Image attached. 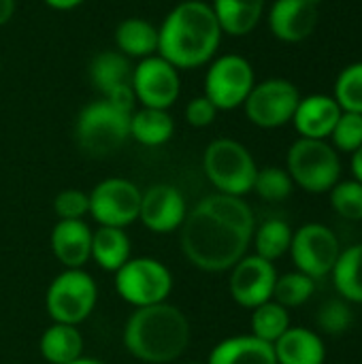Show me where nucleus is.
<instances>
[{
	"instance_id": "f257e3e1",
	"label": "nucleus",
	"mask_w": 362,
	"mask_h": 364,
	"mask_svg": "<svg viewBox=\"0 0 362 364\" xmlns=\"http://www.w3.org/2000/svg\"><path fill=\"white\" fill-rule=\"evenodd\" d=\"M254 230V213L241 196L211 194L186 215L181 252L196 269L222 273L245 256Z\"/></svg>"
},
{
	"instance_id": "f03ea898",
	"label": "nucleus",
	"mask_w": 362,
	"mask_h": 364,
	"mask_svg": "<svg viewBox=\"0 0 362 364\" xmlns=\"http://www.w3.org/2000/svg\"><path fill=\"white\" fill-rule=\"evenodd\" d=\"M222 28L209 2L183 0L158 26V55L177 70L209 64L222 43Z\"/></svg>"
},
{
	"instance_id": "7ed1b4c3",
	"label": "nucleus",
	"mask_w": 362,
	"mask_h": 364,
	"mask_svg": "<svg viewBox=\"0 0 362 364\" xmlns=\"http://www.w3.org/2000/svg\"><path fill=\"white\" fill-rule=\"evenodd\" d=\"M192 328L186 314L169 303L137 309L124 328L126 350L149 364L177 360L190 346Z\"/></svg>"
},
{
	"instance_id": "20e7f679",
	"label": "nucleus",
	"mask_w": 362,
	"mask_h": 364,
	"mask_svg": "<svg viewBox=\"0 0 362 364\" xmlns=\"http://www.w3.org/2000/svg\"><path fill=\"white\" fill-rule=\"evenodd\" d=\"M207 179L220 194L241 196L254 190L258 166L250 149L235 139H215L207 145L203 156Z\"/></svg>"
},
{
	"instance_id": "39448f33",
	"label": "nucleus",
	"mask_w": 362,
	"mask_h": 364,
	"mask_svg": "<svg viewBox=\"0 0 362 364\" xmlns=\"http://www.w3.org/2000/svg\"><path fill=\"white\" fill-rule=\"evenodd\" d=\"M286 171L294 186L312 194L331 192L341 177V160L329 141L299 139L288 149Z\"/></svg>"
},
{
	"instance_id": "423d86ee",
	"label": "nucleus",
	"mask_w": 362,
	"mask_h": 364,
	"mask_svg": "<svg viewBox=\"0 0 362 364\" xmlns=\"http://www.w3.org/2000/svg\"><path fill=\"white\" fill-rule=\"evenodd\" d=\"M130 115L132 113L119 111L105 98L85 105L75 128L79 147L94 158L117 151L130 139Z\"/></svg>"
},
{
	"instance_id": "0eeeda50",
	"label": "nucleus",
	"mask_w": 362,
	"mask_h": 364,
	"mask_svg": "<svg viewBox=\"0 0 362 364\" xmlns=\"http://www.w3.org/2000/svg\"><path fill=\"white\" fill-rule=\"evenodd\" d=\"M98 288L83 269H66L47 288L45 307L55 324L77 326L90 318L96 307Z\"/></svg>"
},
{
	"instance_id": "6e6552de",
	"label": "nucleus",
	"mask_w": 362,
	"mask_h": 364,
	"mask_svg": "<svg viewBox=\"0 0 362 364\" xmlns=\"http://www.w3.org/2000/svg\"><path fill=\"white\" fill-rule=\"evenodd\" d=\"M115 290L137 309L151 307L166 303L173 290V275L156 258H130L119 271H115Z\"/></svg>"
},
{
	"instance_id": "1a4fd4ad",
	"label": "nucleus",
	"mask_w": 362,
	"mask_h": 364,
	"mask_svg": "<svg viewBox=\"0 0 362 364\" xmlns=\"http://www.w3.org/2000/svg\"><path fill=\"white\" fill-rule=\"evenodd\" d=\"M256 75L247 58L239 53H224L209 62L205 75V96L215 105L218 111H233L243 107Z\"/></svg>"
},
{
	"instance_id": "9d476101",
	"label": "nucleus",
	"mask_w": 362,
	"mask_h": 364,
	"mask_svg": "<svg viewBox=\"0 0 362 364\" xmlns=\"http://www.w3.org/2000/svg\"><path fill=\"white\" fill-rule=\"evenodd\" d=\"M301 100L299 87L282 77H271L256 83L243 102L247 119L258 128H280L292 122L297 105Z\"/></svg>"
},
{
	"instance_id": "9b49d317",
	"label": "nucleus",
	"mask_w": 362,
	"mask_h": 364,
	"mask_svg": "<svg viewBox=\"0 0 362 364\" xmlns=\"http://www.w3.org/2000/svg\"><path fill=\"white\" fill-rule=\"evenodd\" d=\"M290 254L297 271L309 275L312 279H322L333 273L341 247L337 235L318 222H309L292 232Z\"/></svg>"
},
{
	"instance_id": "f8f14e48",
	"label": "nucleus",
	"mask_w": 362,
	"mask_h": 364,
	"mask_svg": "<svg viewBox=\"0 0 362 364\" xmlns=\"http://www.w3.org/2000/svg\"><path fill=\"white\" fill-rule=\"evenodd\" d=\"M130 85L134 90L137 102L147 109L169 111L181 92L179 70L158 53L139 60V64L132 68Z\"/></svg>"
},
{
	"instance_id": "ddd939ff",
	"label": "nucleus",
	"mask_w": 362,
	"mask_h": 364,
	"mask_svg": "<svg viewBox=\"0 0 362 364\" xmlns=\"http://www.w3.org/2000/svg\"><path fill=\"white\" fill-rule=\"evenodd\" d=\"M139 188L122 177H111L100 181L90 196V213L100 226L124 228L139 220L141 209Z\"/></svg>"
},
{
	"instance_id": "4468645a",
	"label": "nucleus",
	"mask_w": 362,
	"mask_h": 364,
	"mask_svg": "<svg viewBox=\"0 0 362 364\" xmlns=\"http://www.w3.org/2000/svg\"><path fill=\"white\" fill-rule=\"evenodd\" d=\"M277 282V271L273 262L260 256H243L230 275V296L237 305L245 309H256L258 305L273 301V290Z\"/></svg>"
},
{
	"instance_id": "2eb2a0df",
	"label": "nucleus",
	"mask_w": 362,
	"mask_h": 364,
	"mask_svg": "<svg viewBox=\"0 0 362 364\" xmlns=\"http://www.w3.org/2000/svg\"><path fill=\"white\" fill-rule=\"evenodd\" d=\"M188 215L186 198L181 192L169 183L151 186L141 194V209L139 220L143 226L156 235H169L177 228H181L183 220Z\"/></svg>"
},
{
	"instance_id": "dca6fc26",
	"label": "nucleus",
	"mask_w": 362,
	"mask_h": 364,
	"mask_svg": "<svg viewBox=\"0 0 362 364\" xmlns=\"http://www.w3.org/2000/svg\"><path fill=\"white\" fill-rule=\"evenodd\" d=\"M269 30L284 43L309 38L318 26V6L307 0H275L267 13Z\"/></svg>"
},
{
	"instance_id": "f3484780",
	"label": "nucleus",
	"mask_w": 362,
	"mask_h": 364,
	"mask_svg": "<svg viewBox=\"0 0 362 364\" xmlns=\"http://www.w3.org/2000/svg\"><path fill=\"white\" fill-rule=\"evenodd\" d=\"M341 113V107L329 94H312L305 98L301 96L297 111L292 115V124L303 139L326 141Z\"/></svg>"
},
{
	"instance_id": "a211bd4d",
	"label": "nucleus",
	"mask_w": 362,
	"mask_h": 364,
	"mask_svg": "<svg viewBox=\"0 0 362 364\" xmlns=\"http://www.w3.org/2000/svg\"><path fill=\"white\" fill-rule=\"evenodd\" d=\"M51 250L66 269H81L92 258V228L83 220H60L51 232Z\"/></svg>"
},
{
	"instance_id": "6ab92c4d",
	"label": "nucleus",
	"mask_w": 362,
	"mask_h": 364,
	"mask_svg": "<svg viewBox=\"0 0 362 364\" xmlns=\"http://www.w3.org/2000/svg\"><path fill=\"white\" fill-rule=\"evenodd\" d=\"M277 364H324L326 348L318 333L301 326H290L275 343Z\"/></svg>"
},
{
	"instance_id": "aec40b11",
	"label": "nucleus",
	"mask_w": 362,
	"mask_h": 364,
	"mask_svg": "<svg viewBox=\"0 0 362 364\" xmlns=\"http://www.w3.org/2000/svg\"><path fill=\"white\" fill-rule=\"evenodd\" d=\"M207 364H277V358L271 343L254 335H239L220 341Z\"/></svg>"
},
{
	"instance_id": "412c9836",
	"label": "nucleus",
	"mask_w": 362,
	"mask_h": 364,
	"mask_svg": "<svg viewBox=\"0 0 362 364\" xmlns=\"http://www.w3.org/2000/svg\"><path fill=\"white\" fill-rule=\"evenodd\" d=\"M267 0H211V9L224 34L245 36L256 30Z\"/></svg>"
},
{
	"instance_id": "4be33fe9",
	"label": "nucleus",
	"mask_w": 362,
	"mask_h": 364,
	"mask_svg": "<svg viewBox=\"0 0 362 364\" xmlns=\"http://www.w3.org/2000/svg\"><path fill=\"white\" fill-rule=\"evenodd\" d=\"M115 49L126 58H149L158 53V28L143 17H128L115 28Z\"/></svg>"
},
{
	"instance_id": "5701e85b",
	"label": "nucleus",
	"mask_w": 362,
	"mask_h": 364,
	"mask_svg": "<svg viewBox=\"0 0 362 364\" xmlns=\"http://www.w3.org/2000/svg\"><path fill=\"white\" fill-rule=\"evenodd\" d=\"M175 122L164 109H134L130 115V136L145 147H158L171 141Z\"/></svg>"
},
{
	"instance_id": "b1692460",
	"label": "nucleus",
	"mask_w": 362,
	"mask_h": 364,
	"mask_svg": "<svg viewBox=\"0 0 362 364\" xmlns=\"http://www.w3.org/2000/svg\"><path fill=\"white\" fill-rule=\"evenodd\" d=\"M92 260L105 271H119L130 260V239L124 228L100 226L92 232Z\"/></svg>"
},
{
	"instance_id": "393cba45",
	"label": "nucleus",
	"mask_w": 362,
	"mask_h": 364,
	"mask_svg": "<svg viewBox=\"0 0 362 364\" xmlns=\"http://www.w3.org/2000/svg\"><path fill=\"white\" fill-rule=\"evenodd\" d=\"M83 337L77 326L55 324L49 326L41 337V354L49 364H70L81 358Z\"/></svg>"
},
{
	"instance_id": "a878e982",
	"label": "nucleus",
	"mask_w": 362,
	"mask_h": 364,
	"mask_svg": "<svg viewBox=\"0 0 362 364\" xmlns=\"http://www.w3.org/2000/svg\"><path fill=\"white\" fill-rule=\"evenodd\" d=\"M132 68L134 66L130 64V58H126L117 49H109V51H100L92 60V64H90V79H92L94 87L105 96L113 87H117L122 83H130Z\"/></svg>"
},
{
	"instance_id": "bb28decb",
	"label": "nucleus",
	"mask_w": 362,
	"mask_h": 364,
	"mask_svg": "<svg viewBox=\"0 0 362 364\" xmlns=\"http://www.w3.org/2000/svg\"><path fill=\"white\" fill-rule=\"evenodd\" d=\"M331 275L344 301L362 305V243L339 254V260Z\"/></svg>"
},
{
	"instance_id": "cd10ccee",
	"label": "nucleus",
	"mask_w": 362,
	"mask_h": 364,
	"mask_svg": "<svg viewBox=\"0 0 362 364\" xmlns=\"http://www.w3.org/2000/svg\"><path fill=\"white\" fill-rule=\"evenodd\" d=\"M252 241L256 245V256L273 262V260L282 258L286 252H290L292 230H290L288 222H284L280 218H271L254 230Z\"/></svg>"
},
{
	"instance_id": "c85d7f7f",
	"label": "nucleus",
	"mask_w": 362,
	"mask_h": 364,
	"mask_svg": "<svg viewBox=\"0 0 362 364\" xmlns=\"http://www.w3.org/2000/svg\"><path fill=\"white\" fill-rule=\"evenodd\" d=\"M252 311V335L271 346L290 328L288 309L275 301H267Z\"/></svg>"
},
{
	"instance_id": "c756f323",
	"label": "nucleus",
	"mask_w": 362,
	"mask_h": 364,
	"mask_svg": "<svg viewBox=\"0 0 362 364\" xmlns=\"http://www.w3.org/2000/svg\"><path fill=\"white\" fill-rule=\"evenodd\" d=\"M314 292H316V279H312L309 275H305L301 271H294V273H286V275L277 277L275 290H273V301L286 309L301 307L314 296Z\"/></svg>"
},
{
	"instance_id": "7c9ffc66",
	"label": "nucleus",
	"mask_w": 362,
	"mask_h": 364,
	"mask_svg": "<svg viewBox=\"0 0 362 364\" xmlns=\"http://www.w3.org/2000/svg\"><path fill=\"white\" fill-rule=\"evenodd\" d=\"M333 98L341 111L362 115V62H352L339 73Z\"/></svg>"
},
{
	"instance_id": "2f4dec72",
	"label": "nucleus",
	"mask_w": 362,
	"mask_h": 364,
	"mask_svg": "<svg viewBox=\"0 0 362 364\" xmlns=\"http://www.w3.org/2000/svg\"><path fill=\"white\" fill-rule=\"evenodd\" d=\"M254 190H256V194H258L262 200L280 203V200H286V198L292 194L294 181H292V177L288 175L286 168L267 166V168H260V171L256 173Z\"/></svg>"
},
{
	"instance_id": "473e14b6",
	"label": "nucleus",
	"mask_w": 362,
	"mask_h": 364,
	"mask_svg": "<svg viewBox=\"0 0 362 364\" xmlns=\"http://www.w3.org/2000/svg\"><path fill=\"white\" fill-rule=\"evenodd\" d=\"M331 205L333 209L352 222L362 220V183L356 179L337 181L331 190Z\"/></svg>"
},
{
	"instance_id": "72a5a7b5",
	"label": "nucleus",
	"mask_w": 362,
	"mask_h": 364,
	"mask_svg": "<svg viewBox=\"0 0 362 364\" xmlns=\"http://www.w3.org/2000/svg\"><path fill=\"white\" fill-rule=\"evenodd\" d=\"M316 322H318L320 331L326 333V335H344L352 326L354 316H352V309H350L348 301L331 299L320 307V311L316 316Z\"/></svg>"
},
{
	"instance_id": "f704fd0d",
	"label": "nucleus",
	"mask_w": 362,
	"mask_h": 364,
	"mask_svg": "<svg viewBox=\"0 0 362 364\" xmlns=\"http://www.w3.org/2000/svg\"><path fill=\"white\" fill-rule=\"evenodd\" d=\"M333 147L337 151H346V154H354L356 149L362 147V115L358 113H348L344 111L341 117L337 119L331 136Z\"/></svg>"
},
{
	"instance_id": "c9c22d12",
	"label": "nucleus",
	"mask_w": 362,
	"mask_h": 364,
	"mask_svg": "<svg viewBox=\"0 0 362 364\" xmlns=\"http://www.w3.org/2000/svg\"><path fill=\"white\" fill-rule=\"evenodd\" d=\"M53 211L60 220H81L90 213V196L77 188L62 190L53 200Z\"/></svg>"
},
{
	"instance_id": "e433bc0d",
	"label": "nucleus",
	"mask_w": 362,
	"mask_h": 364,
	"mask_svg": "<svg viewBox=\"0 0 362 364\" xmlns=\"http://www.w3.org/2000/svg\"><path fill=\"white\" fill-rule=\"evenodd\" d=\"M218 115V109L215 105L203 94V96H196L192 98L188 105H186V122L194 128H205V126H211L213 119Z\"/></svg>"
},
{
	"instance_id": "4c0bfd02",
	"label": "nucleus",
	"mask_w": 362,
	"mask_h": 364,
	"mask_svg": "<svg viewBox=\"0 0 362 364\" xmlns=\"http://www.w3.org/2000/svg\"><path fill=\"white\" fill-rule=\"evenodd\" d=\"M102 98L107 102H111L113 107H117L119 111H124V113H132L137 109V96H134V90H132L130 83H122V85L113 87Z\"/></svg>"
},
{
	"instance_id": "58836bf2",
	"label": "nucleus",
	"mask_w": 362,
	"mask_h": 364,
	"mask_svg": "<svg viewBox=\"0 0 362 364\" xmlns=\"http://www.w3.org/2000/svg\"><path fill=\"white\" fill-rule=\"evenodd\" d=\"M47 6L55 9V11H73L77 6H81L85 0H43Z\"/></svg>"
},
{
	"instance_id": "ea45409f",
	"label": "nucleus",
	"mask_w": 362,
	"mask_h": 364,
	"mask_svg": "<svg viewBox=\"0 0 362 364\" xmlns=\"http://www.w3.org/2000/svg\"><path fill=\"white\" fill-rule=\"evenodd\" d=\"M15 13V0H0V26H4Z\"/></svg>"
},
{
	"instance_id": "a19ab883",
	"label": "nucleus",
	"mask_w": 362,
	"mask_h": 364,
	"mask_svg": "<svg viewBox=\"0 0 362 364\" xmlns=\"http://www.w3.org/2000/svg\"><path fill=\"white\" fill-rule=\"evenodd\" d=\"M352 173H354V179L362 183V147L352 154Z\"/></svg>"
},
{
	"instance_id": "79ce46f5",
	"label": "nucleus",
	"mask_w": 362,
	"mask_h": 364,
	"mask_svg": "<svg viewBox=\"0 0 362 364\" xmlns=\"http://www.w3.org/2000/svg\"><path fill=\"white\" fill-rule=\"evenodd\" d=\"M70 364H102V363L92 360V358H79V360H75V363H70Z\"/></svg>"
},
{
	"instance_id": "37998d69",
	"label": "nucleus",
	"mask_w": 362,
	"mask_h": 364,
	"mask_svg": "<svg viewBox=\"0 0 362 364\" xmlns=\"http://www.w3.org/2000/svg\"><path fill=\"white\" fill-rule=\"evenodd\" d=\"M307 2H312V4H314V6H320V4H322V2H324V0H307Z\"/></svg>"
},
{
	"instance_id": "c03bdc74",
	"label": "nucleus",
	"mask_w": 362,
	"mask_h": 364,
	"mask_svg": "<svg viewBox=\"0 0 362 364\" xmlns=\"http://www.w3.org/2000/svg\"><path fill=\"white\" fill-rule=\"evenodd\" d=\"M188 364H201V363H188Z\"/></svg>"
}]
</instances>
